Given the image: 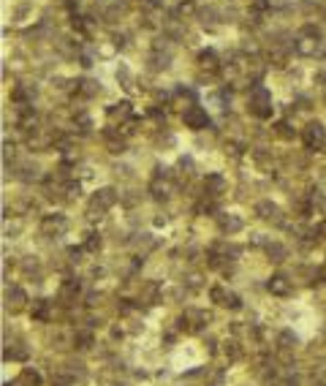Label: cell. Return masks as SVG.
Wrapping results in <instances>:
<instances>
[{"mask_svg":"<svg viewBox=\"0 0 326 386\" xmlns=\"http://www.w3.org/2000/svg\"><path fill=\"white\" fill-rule=\"evenodd\" d=\"M307 145L310 147H324L326 145V134L321 131V125H310V131H307Z\"/></svg>","mask_w":326,"mask_h":386,"instance_id":"17","label":"cell"},{"mask_svg":"<svg viewBox=\"0 0 326 386\" xmlns=\"http://www.w3.org/2000/svg\"><path fill=\"white\" fill-rule=\"evenodd\" d=\"M277 348H280L283 354H285V351H294L296 348V335H294V332L283 329L280 335H277Z\"/></svg>","mask_w":326,"mask_h":386,"instance_id":"16","label":"cell"},{"mask_svg":"<svg viewBox=\"0 0 326 386\" xmlns=\"http://www.w3.org/2000/svg\"><path fill=\"white\" fill-rule=\"evenodd\" d=\"M266 256H269V261L283 264L285 258H288V247H285L283 242H266Z\"/></svg>","mask_w":326,"mask_h":386,"instance_id":"15","label":"cell"},{"mask_svg":"<svg viewBox=\"0 0 326 386\" xmlns=\"http://www.w3.org/2000/svg\"><path fill=\"white\" fill-rule=\"evenodd\" d=\"M201 343H204V348H207V354H218V340H215L212 335H207V337H201Z\"/></svg>","mask_w":326,"mask_h":386,"instance_id":"21","label":"cell"},{"mask_svg":"<svg viewBox=\"0 0 326 386\" xmlns=\"http://www.w3.org/2000/svg\"><path fill=\"white\" fill-rule=\"evenodd\" d=\"M209 302L218 305V308H226V310H240L242 308V297L223 283H215L212 289H209Z\"/></svg>","mask_w":326,"mask_h":386,"instance_id":"1","label":"cell"},{"mask_svg":"<svg viewBox=\"0 0 326 386\" xmlns=\"http://www.w3.org/2000/svg\"><path fill=\"white\" fill-rule=\"evenodd\" d=\"M255 212H258L261 221H269V223H277V221H280V207L272 204V201H261V204L255 207Z\"/></svg>","mask_w":326,"mask_h":386,"instance_id":"12","label":"cell"},{"mask_svg":"<svg viewBox=\"0 0 326 386\" xmlns=\"http://www.w3.org/2000/svg\"><path fill=\"white\" fill-rule=\"evenodd\" d=\"M218 226H220V232L223 234H237V232H242V218H237L234 212H223V215L218 218Z\"/></svg>","mask_w":326,"mask_h":386,"instance_id":"10","label":"cell"},{"mask_svg":"<svg viewBox=\"0 0 326 386\" xmlns=\"http://www.w3.org/2000/svg\"><path fill=\"white\" fill-rule=\"evenodd\" d=\"M30 318L38 321V324H49L55 318V302H49V299H33Z\"/></svg>","mask_w":326,"mask_h":386,"instance_id":"5","label":"cell"},{"mask_svg":"<svg viewBox=\"0 0 326 386\" xmlns=\"http://www.w3.org/2000/svg\"><path fill=\"white\" fill-rule=\"evenodd\" d=\"M41 384H44V378L36 367H22L19 376L14 378V386H41Z\"/></svg>","mask_w":326,"mask_h":386,"instance_id":"9","label":"cell"},{"mask_svg":"<svg viewBox=\"0 0 326 386\" xmlns=\"http://www.w3.org/2000/svg\"><path fill=\"white\" fill-rule=\"evenodd\" d=\"M161 286L155 283V280H142V286H139V294H136V302L139 305H155L161 299Z\"/></svg>","mask_w":326,"mask_h":386,"instance_id":"6","label":"cell"},{"mask_svg":"<svg viewBox=\"0 0 326 386\" xmlns=\"http://www.w3.org/2000/svg\"><path fill=\"white\" fill-rule=\"evenodd\" d=\"M201 386H226V373L223 370H207Z\"/></svg>","mask_w":326,"mask_h":386,"instance_id":"18","label":"cell"},{"mask_svg":"<svg viewBox=\"0 0 326 386\" xmlns=\"http://www.w3.org/2000/svg\"><path fill=\"white\" fill-rule=\"evenodd\" d=\"M185 120H188V125H193V128H201V125L207 123V114H204L201 109H190V112L185 114Z\"/></svg>","mask_w":326,"mask_h":386,"instance_id":"19","label":"cell"},{"mask_svg":"<svg viewBox=\"0 0 326 386\" xmlns=\"http://www.w3.org/2000/svg\"><path fill=\"white\" fill-rule=\"evenodd\" d=\"M71 343H74V348H79V351H90L92 345H95V335H92V329H77Z\"/></svg>","mask_w":326,"mask_h":386,"instance_id":"13","label":"cell"},{"mask_svg":"<svg viewBox=\"0 0 326 386\" xmlns=\"http://www.w3.org/2000/svg\"><path fill=\"white\" fill-rule=\"evenodd\" d=\"M266 291H269L272 297H277V299H288V297H294V280H291L288 275L277 272V275H272V278L266 280Z\"/></svg>","mask_w":326,"mask_h":386,"instance_id":"3","label":"cell"},{"mask_svg":"<svg viewBox=\"0 0 326 386\" xmlns=\"http://www.w3.org/2000/svg\"><path fill=\"white\" fill-rule=\"evenodd\" d=\"M27 354H30V351H27V345L25 343H8L5 345V362H25L27 359Z\"/></svg>","mask_w":326,"mask_h":386,"instance_id":"14","label":"cell"},{"mask_svg":"<svg viewBox=\"0 0 326 386\" xmlns=\"http://www.w3.org/2000/svg\"><path fill=\"white\" fill-rule=\"evenodd\" d=\"M220 354L226 356V359L229 362H240L242 359V343L237 337H229V340H223V343H220Z\"/></svg>","mask_w":326,"mask_h":386,"instance_id":"11","label":"cell"},{"mask_svg":"<svg viewBox=\"0 0 326 386\" xmlns=\"http://www.w3.org/2000/svg\"><path fill=\"white\" fill-rule=\"evenodd\" d=\"M114 204H117V193L112 188H101V191H95V196H92V210H98V212L109 210Z\"/></svg>","mask_w":326,"mask_h":386,"instance_id":"8","label":"cell"},{"mask_svg":"<svg viewBox=\"0 0 326 386\" xmlns=\"http://www.w3.org/2000/svg\"><path fill=\"white\" fill-rule=\"evenodd\" d=\"M101 245H103V239H101V234H87V239H84V250L87 253H98L101 250Z\"/></svg>","mask_w":326,"mask_h":386,"instance_id":"20","label":"cell"},{"mask_svg":"<svg viewBox=\"0 0 326 386\" xmlns=\"http://www.w3.org/2000/svg\"><path fill=\"white\" fill-rule=\"evenodd\" d=\"M41 229H44L49 237H60V234L68 229V221L60 215V212H55V215H46L44 221H41Z\"/></svg>","mask_w":326,"mask_h":386,"instance_id":"7","label":"cell"},{"mask_svg":"<svg viewBox=\"0 0 326 386\" xmlns=\"http://www.w3.org/2000/svg\"><path fill=\"white\" fill-rule=\"evenodd\" d=\"M209 324V313L207 310H201V308H185V313L179 315V326L177 329L179 332H201L204 326Z\"/></svg>","mask_w":326,"mask_h":386,"instance_id":"2","label":"cell"},{"mask_svg":"<svg viewBox=\"0 0 326 386\" xmlns=\"http://www.w3.org/2000/svg\"><path fill=\"white\" fill-rule=\"evenodd\" d=\"M30 302L27 299V294L22 286H11V289H5V310H8L11 315H19L22 310H25V305Z\"/></svg>","mask_w":326,"mask_h":386,"instance_id":"4","label":"cell"}]
</instances>
